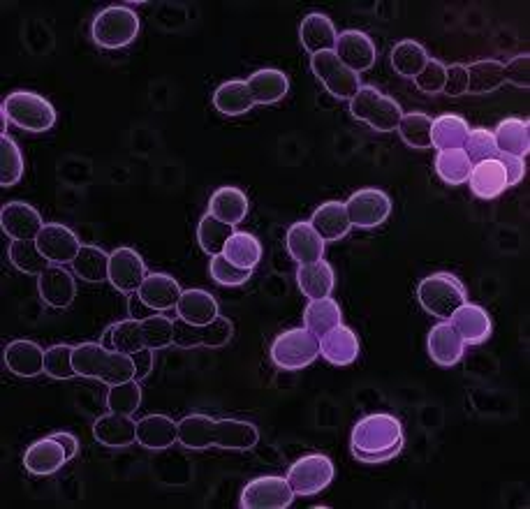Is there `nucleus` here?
I'll return each mask as SVG.
<instances>
[{"instance_id":"nucleus-59","label":"nucleus","mask_w":530,"mask_h":509,"mask_svg":"<svg viewBox=\"0 0 530 509\" xmlns=\"http://www.w3.org/2000/svg\"><path fill=\"white\" fill-rule=\"evenodd\" d=\"M51 438H54V440H58V442H61V445H63V449H65V452H68V459L72 461V459H75V456H77V452H79V440L75 438V435H72V433H68V431H58V433H54V435H51Z\"/></svg>"},{"instance_id":"nucleus-47","label":"nucleus","mask_w":530,"mask_h":509,"mask_svg":"<svg viewBox=\"0 0 530 509\" xmlns=\"http://www.w3.org/2000/svg\"><path fill=\"white\" fill-rule=\"evenodd\" d=\"M431 128L433 118L422 112H410L403 114L399 123V135L410 149H431Z\"/></svg>"},{"instance_id":"nucleus-54","label":"nucleus","mask_w":530,"mask_h":509,"mask_svg":"<svg viewBox=\"0 0 530 509\" xmlns=\"http://www.w3.org/2000/svg\"><path fill=\"white\" fill-rule=\"evenodd\" d=\"M445 79H447V65L443 61H438V58H429L424 70L415 77V86L426 95H436L443 93Z\"/></svg>"},{"instance_id":"nucleus-42","label":"nucleus","mask_w":530,"mask_h":509,"mask_svg":"<svg viewBox=\"0 0 530 509\" xmlns=\"http://www.w3.org/2000/svg\"><path fill=\"white\" fill-rule=\"evenodd\" d=\"M426 61H429V51H426L419 42L401 40L399 44H394L392 68L396 70V75L415 79L419 72L424 70Z\"/></svg>"},{"instance_id":"nucleus-50","label":"nucleus","mask_w":530,"mask_h":509,"mask_svg":"<svg viewBox=\"0 0 530 509\" xmlns=\"http://www.w3.org/2000/svg\"><path fill=\"white\" fill-rule=\"evenodd\" d=\"M72 354H75V345L68 343L51 345V348L44 352V373L54 380L75 378L77 371H75V361H72Z\"/></svg>"},{"instance_id":"nucleus-45","label":"nucleus","mask_w":530,"mask_h":509,"mask_svg":"<svg viewBox=\"0 0 530 509\" xmlns=\"http://www.w3.org/2000/svg\"><path fill=\"white\" fill-rule=\"evenodd\" d=\"M232 234L234 227L220 223L218 218L211 216V213H206V216L200 220V225H197V241H200V248L211 257L223 255V250Z\"/></svg>"},{"instance_id":"nucleus-26","label":"nucleus","mask_w":530,"mask_h":509,"mask_svg":"<svg viewBox=\"0 0 530 509\" xmlns=\"http://www.w3.org/2000/svg\"><path fill=\"white\" fill-rule=\"evenodd\" d=\"M44 352L38 343L33 341H12L7 343L3 352V361L7 371L17 378H38L44 373Z\"/></svg>"},{"instance_id":"nucleus-1","label":"nucleus","mask_w":530,"mask_h":509,"mask_svg":"<svg viewBox=\"0 0 530 509\" xmlns=\"http://www.w3.org/2000/svg\"><path fill=\"white\" fill-rule=\"evenodd\" d=\"M260 440V431L255 424L241 422V419H213L202 412L186 415L179 422V445L186 449L220 447V449H237L246 452L253 449Z\"/></svg>"},{"instance_id":"nucleus-25","label":"nucleus","mask_w":530,"mask_h":509,"mask_svg":"<svg viewBox=\"0 0 530 509\" xmlns=\"http://www.w3.org/2000/svg\"><path fill=\"white\" fill-rule=\"evenodd\" d=\"M287 253L294 262L299 264H313L325 260V241L322 236L313 230L311 223H294L285 236Z\"/></svg>"},{"instance_id":"nucleus-38","label":"nucleus","mask_w":530,"mask_h":509,"mask_svg":"<svg viewBox=\"0 0 530 509\" xmlns=\"http://www.w3.org/2000/svg\"><path fill=\"white\" fill-rule=\"evenodd\" d=\"M468 123L466 118L456 114H443L433 121L431 128V146H436L438 151H449V149H463L468 137Z\"/></svg>"},{"instance_id":"nucleus-17","label":"nucleus","mask_w":530,"mask_h":509,"mask_svg":"<svg viewBox=\"0 0 530 509\" xmlns=\"http://www.w3.org/2000/svg\"><path fill=\"white\" fill-rule=\"evenodd\" d=\"M38 292L44 304L63 311V308H68L77 297L75 276H72L63 264H49L38 276Z\"/></svg>"},{"instance_id":"nucleus-40","label":"nucleus","mask_w":530,"mask_h":509,"mask_svg":"<svg viewBox=\"0 0 530 509\" xmlns=\"http://www.w3.org/2000/svg\"><path fill=\"white\" fill-rule=\"evenodd\" d=\"M75 276L86 280V283H105L109 280V253L100 246H82L72 262Z\"/></svg>"},{"instance_id":"nucleus-13","label":"nucleus","mask_w":530,"mask_h":509,"mask_svg":"<svg viewBox=\"0 0 530 509\" xmlns=\"http://www.w3.org/2000/svg\"><path fill=\"white\" fill-rule=\"evenodd\" d=\"M294 491L287 477L267 475L248 482L241 491L244 509H285L294 503Z\"/></svg>"},{"instance_id":"nucleus-55","label":"nucleus","mask_w":530,"mask_h":509,"mask_svg":"<svg viewBox=\"0 0 530 509\" xmlns=\"http://www.w3.org/2000/svg\"><path fill=\"white\" fill-rule=\"evenodd\" d=\"M443 93H447L449 98H461V95L468 93V70L466 65L454 63L447 65V79Z\"/></svg>"},{"instance_id":"nucleus-15","label":"nucleus","mask_w":530,"mask_h":509,"mask_svg":"<svg viewBox=\"0 0 530 509\" xmlns=\"http://www.w3.org/2000/svg\"><path fill=\"white\" fill-rule=\"evenodd\" d=\"M0 227L12 241H35L42 232L44 220L35 206L26 202H7L0 209Z\"/></svg>"},{"instance_id":"nucleus-16","label":"nucleus","mask_w":530,"mask_h":509,"mask_svg":"<svg viewBox=\"0 0 530 509\" xmlns=\"http://www.w3.org/2000/svg\"><path fill=\"white\" fill-rule=\"evenodd\" d=\"M38 248L51 264H72L82 248L79 236L61 223H47L38 234Z\"/></svg>"},{"instance_id":"nucleus-49","label":"nucleus","mask_w":530,"mask_h":509,"mask_svg":"<svg viewBox=\"0 0 530 509\" xmlns=\"http://www.w3.org/2000/svg\"><path fill=\"white\" fill-rule=\"evenodd\" d=\"M142 405V387L137 380L121 382V385H112L107 394V408L109 412H119V415H135Z\"/></svg>"},{"instance_id":"nucleus-18","label":"nucleus","mask_w":530,"mask_h":509,"mask_svg":"<svg viewBox=\"0 0 530 509\" xmlns=\"http://www.w3.org/2000/svg\"><path fill=\"white\" fill-rule=\"evenodd\" d=\"M334 54L343 65H348L352 72L362 75V72L371 70L375 65V44L362 31H343L336 38Z\"/></svg>"},{"instance_id":"nucleus-29","label":"nucleus","mask_w":530,"mask_h":509,"mask_svg":"<svg viewBox=\"0 0 530 509\" xmlns=\"http://www.w3.org/2000/svg\"><path fill=\"white\" fill-rule=\"evenodd\" d=\"M137 442L153 452L172 447L179 442V424L167 415H146L137 422Z\"/></svg>"},{"instance_id":"nucleus-11","label":"nucleus","mask_w":530,"mask_h":509,"mask_svg":"<svg viewBox=\"0 0 530 509\" xmlns=\"http://www.w3.org/2000/svg\"><path fill=\"white\" fill-rule=\"evenodd\" d=\"M234 336V324L227 317L218 315L216 320L204 324V327H193L186 322H174V345L181 350H195V348H225Z\"/></svg>"},{"instance_id":"nucleus-3","label":"nucleus","mask_w":530,"mask_h":509,"mask_svg":"<svg viewBox=\"0 0 530 509\" xmlns=\"http://www.w3.org/2000/svg\"><path fill=\"white\" fill-rule=\"evenodd\" d=\"M72 361H75L77 375L88 380H100L107 385H121V382L135 380V361L130 354L107 350L100 343L75 345Z\"/></svg>"},{"instance_id":"nucleus-10","label":"nucleus","mask_w":530,"mask_h":509,"mask_svg":"<svg viewBox=\"0 0 530 509\" xmlns=\"http://www.w3.org/2000/svg\"><path fill=\"white\" fill-rule=\"evenodd\" d=\"M311 70L338 100H352L359 88H362L357 72H352L348 65L338 61L334 51H322V54L311 56Z\"/></svg>"},{"instance_id":"nucleus-58","label":"nucleus","mask_w":530,"mask_h":509,"mask_svg":"<svg viewBox=\"0 0 530 509\" xmlns=\"http://www.w3.org/2000/svg\"><path fill=\"white\" fill-rule=\"evenodd\" d=\"M153 352L156 350H139L132 354V361H135V380L137 382H144L146 378H149L151 371H153Z\"/></svg>"},{"instance_id":"nucleus-14","label":"nucleus","mask_w":530,"mask_h":509,"mask_svg":"<svg viewBox=\"0 0 530 509\" xmlns=\"http://www.w3.org/2000/svg\"><path fill=\"white\" fill-rule=\"evenodd\" d=\"M149 276L142 255L135 248H116L109 253V283L121 294H137Z\"/></svg>"},{"instance_id":"nucleus-32","label":"nucleus","mask_w":530,"mask_h":509,"mask_svg":"<svg viewBox=\"0 0 530 509\" xmlns=\"http://www.w3.org/2000/svg\"><path fill=\"white\" fill-rule=\"evenodd\" d=\"M176 315L181 322L204 327L218 317V301L206 290H183L179 304H176Z\"/></svg>"},{"instance_id":"nucleus-57","label":"nucleus","mask_w":530,"mask_h":509,"mask_svg":"<svg viewBox=\"0 0 530 509\" xmlns=\"http://www.w3.org/2000/svg\"><path fill=\"white\" fill-rule=\"evenodd\" d=\"M498 160L503 162L505 167V174H507V186H517V183L524 181L526 176V162L521 158H514V156H503V153H498Z\"/></svg>"},{"instance_id":"nucleus-34","label":"nucleus","mask_w":530,"mask_h":509,"mask_svg":"<svg viewBox=\"0 0 530 509\" xmlns=\"http://www.w3.org/2000/svg\"><path fill=\"white\" fill-rule=\"evenodd\" d=\"M311 227L322 236V241H338L345 239L352 230V223L345 211L343 202H325L313 211Z\"/></svg>"},{"instance_id":"nucleus-41","label":"nucleus","mask_w":530,"mask_h":509,"mask_svg":"<svg viewBox=\"0 0 530 509\" xmlns=\"http://www.w3.org/2000/svg\"><path fill=\"white\" fill-rule=\"evenodd\" d=\"M223 255L239 269H255L262 260V243L250 232H234Z\"/></svg>"},{"instance_id":"nucleus-5","label":"nucleus","mask_w":530,"mask_h":509,"mask_svg":"<svg viewBox=\"0 0 530 509\" xmlns=\"http://www.w3.org/2000/svg\"><path fill=\"white\" fill-rule=\"evenodd\" d=\"M139 17L128 5H109L95 14L91 35L102 49H123L137 40Z\"/></svg>"},{"instance_id":"nucleus-43","label":"nucleus","mask_w":530,"mask_h":509,"mask_svg":"<svg viewBox=\"0 0 530 509\" xmlns=\"http://www.w3.org/2000/svg\"><path fill=\"white\" fill-rule=\"evenodd\" d=\"M7 257H10L12 267L26 276H40L51 264L38 248V241H12L7 248Z\"/></svg>"},{"instance_id":"nucleus-30","label":"nucleus","mask_w":530,"mask_h":509,"mask_svg":"<svg viewBox=\"0 0 530 509\" xmlns=\"http://www.w3.org/2000/svg\"><path fill=\"white\" fill-rule=\"evenodd\" d=\"M248 88L255 105H276L290 93V79L276 68H262L248 77Z\"/></svg>"},{"instance_id":"nucleus-44","label":"nucleus","mask_w":530,"mask_h":509,"mask_svg":"<svg viewBox=\"0 0 530 509\" xmlns=\"http://www.w3.org/2000/svg\"><path fill=\"white\" fill-rule=\"evenodd\" d=\"M470 169H473V162H470L463 149L438 151L436 174L447 183V186H461V183H468Z\"/></svg>"},{"instance_id":"nucleus-36","label":"nucleus","mask_w":530,"mask_h":509,"mask_svg":"<svg viewBox=\"0 0 530 509\" xmlns=\"http://www.w3.org/2000/svg\"><path fill=\"white\" fill-rule=\"evenodd\" d=\"M213 107L225 116H241L255 107L253 95H250L248 81L230 79L223 81L213 93Z\"/></svg>"},{"instance_id":"nucleus-8","label":"nucleus","mask_w":530,"mask_h":509,"mask_svg":"<svg viewBox=\"0 0 530 509\" xmlns=\"http://www.w3.org/2000/svg\"><path fill=\"white\" fill-rule=\"evenodd\" d=\"M320 357V338L306 327L287 329L271 345V361L283 371H301Z\"/></svg>"},{"instance_id":"nucleus-37","label":"nucleus","mask_w":530,"mask_h":509,"mask_svg":"<svg viewBox=\"0 0 530 509\" xmlns=\"http://www.w3.org/2000/svg\"><path fill=\"white\" fill-rule=\"evenodd\" d=\"M338 324H343V311L338 306V301L331 297L325 299H313L308 301V306L304 308V327L322 338L329 334L331 329H336Z\"/></svg>"},{"instance_id":"nucleus-20","label":"nucleus","mask_w":530,"mask_h":509,"mask_svg":"<svg viewBox=\"0 0 530 509\" xmlns=\"http://www.w3.org/2000/svg\"><path fill=\"white\" fill-rule=\"evenodd\" d=\"M68 452L58 440L49 438L35 440L24 454V468L31 472L33 477H49L54 472L61 470L68 463Z\"/></svg>"},{"instance_id":"nucleus-51","label":"nucleus","mask_w":530,"mask_h":509,"mask_svg":"<svg viewBox=\"0 0 530 509\" xmlns=\"http://www.w3.org/2000/svg\"><path fill=\"white\" fill-rule=\"evenodd\" d=\"M112 343H114V352L130 354V357L135 352L144 350L142 320L128 317V320H121V322L112 324Z\"/></svg>"},{"instance_id":"nucleus-23","label":"nucleus","mask_w":530,"mask_h":509,"mask_svg":"<svg viewBox=\"0 0 530 509\" xmlns=\"http://www.w3.org/2000/svg\"><path fill=\"white\" fill-rule=\"evenodd\" d=\"M468 183H470V193H473L477 199H487V202L500 197L507 188H510L507 186L505 167L498 158L475 162L473 169H470Z\"/></svg>"},{"instance_id":"nucleus-21","label":"nucleus","mask_w":530,"mask_h":509,"mask_svg":"<svg viewBox=\"0 0 530 509\" xmlns=\"http://www.w3.org/2000/svg\"><path fill=\"white\" fill-rule=\"evenodd\" d=\"M181 285L176 283V278L167 276V274H149L146 280L139 287L137 297L142 304L149 308V311L163 313V311H172L179 304L181 299Z\"/></svg>"},{"instance_id":"nucleus-39","label":"nucleus","mask_w":530,"mask_h":509,"mask_svg":"<svg viewBox=\"0 0 530 509\" xmlns=\"http://www.w3.org/2000/svg\"><path fill=\"white\" fill-rule=\"evenodd\" d=\"M468 70V93L484 95L496 91L505 84V65L493 58H484V61H475L466 65Z\"/></svg>"},{"instance_id":"nucleus-4","label":"nucleus","mask_w":530,"mask_h":509,"mask_svg":"<svg viewBox=\"0 0 530 509\" xmlns=\"http://www.w3.org/2000/svg\"><path fill=\"white\" fill-rule=\"evenodd\" d=\"M417 301L426 313L440 320H449L459 308L466 304V287L454 274L436 271V274L419 280Z\"/></svg>"},{"instance_id":"nucleus-33","label":"nucleus","mask_w":530,"mask_h":509,"mask_svg":"<svg viewBox=\"0 0 530 509\" xmlns=\"http://www.w3.org/2000/svg\"><path fill=\"white\" fill-rule=\"evenodd\" d=\"M498 153L524 160L530 153V123L524 118H505L493 130Z\"/></svg>"},{"instance_id":"nucleus-31","label":"nucleus","mask_w":530,"mask_h":509,"mask_svg":"<svg viewBox=\"0 0 530 509\" xmlns=\"http://www.w3.org/2000/svg\"><path fill=\"white\" fill-rule=\"evenodd\" d=\"M248 209H250L248 195L244 193V190L232 188V186L218 188L209 199L211 216L218 218L220 223L232 225V227L244 223L246 216H248Z\"/></svg>"},{"instance_id":"nucleus-53","label":"nucleus","mask_w":530,"mask_h":509,"mask_svg":"<svg viewBox=\"0 0 530 509\" xmlns=\"http://www.w3.org/2000/svg\"><path fill=\"white\" fill-rule=\"evenodd\" d=\"M463 151H466V156L470 158L473 165L475 162H482V160L498 158V146H496V139H493V132L484 130V128H477V130L468 132L466 144H463Z\"/></svg>"},{"instance_id":"nucleus-35","label":"nucleus","mask_w":530,"mask_h":509,"mask_svg":"<svg viewBox=\"0 0 530 509\" xmlns=\"http://www.w3.org/2000/svg\"><path fill=\"white\" fill-rule=\"evenodd\" d=\"M297 283H299V290L304 292V297H308L311 301L325 299L331 292H334L336 274L327 260H320L313 264H301L297 271Z\"/></svg>"},{"instance_id":"nucleus-56","label":"nucleus","mask_w":530,"mask_h":509,"mask_svg":"<svg viewBox=\"0 0 530 509\" xmlns=\"http://www.w3.org/2000/svg\"><path fill=\"white\" fill-rule=\"evenodd\" d=\"M505 81H510V84L519 86V88L530 86V56L528 54L514 56L512 61L505 65Z\"/></svg>"},{"instance_id":"nucleus-9","label":"nucleus","mask_w":530,"mask_h":509,"mask_svg":"<svg viewBox=\"0 0 530 509\" xmlns=\"http://www.w3.org/2000/svg\"><path fill=\"white\" fill-rule=\"evenodd\" d=\"M334 463L325 454H308L301 456L297 463H292L287 472V482H290L294 496L311 498L318 496L327 489L334 479Z\"/></svg>"},{"instance_id":"nucleus-19","label":"nucleus","mask_w":530,"mask_h":509,"mask_svg":"<svg viewBox=\"0 0 530 509\" xmlns=\"http://www.w3.org/2000/svg\"><path fill=\"white\" fill-rule=\"evenodd\" d=\"M426 350H429L433 364H438L440 368H454L463 359L466 345H463L461 336L456 334V329L449 324V320H443L429 331Z\"/></svg>"},{"instance_id":"nucleus-46","label":"nucleus","mask_w":530,"mask_h":509,"mask_svg":"<svg viewBox=\"0 0 530 509\" xmlns=\"http://www.w3.org/2000/svg\"><path fill=\"white\" fill-rule=\"evenodd\" d=\"M21 176H24V156H21L17 142L3 132L0 135V186H17Z\"/></svg>"},{"instance_id":"nucleus-27","label":"nucleus","mask_w":530,"mask_h":509,"mask_svg":"<svg viewBox=\"0 0 530 509\" xmlns=\"http://www.w3.org/2000/svg\"><path fill=\"white\" fill-rule=\"evenodd\" d=\"M93 438L105 447H130L132 442H137V422L130 415L109 412L95 419Z\"/></svg>"},{"instance_id":"nucleus-7","label":"nucleus","mask_w":530,"mask_h":509,"mask_svg":"<svg viewBox=\"0 0 530 509\" xmlns=\"http://www.w3.org/2000/svg\"><path fill=\"white\" fill-rule=\"evenodd\" d=\"M350 114L357 121H364L378 132H394L399 128L403 109L394 98H389L375 86H364L359 88L355 98L350 100Z\"/></svg>"},{"instance_id":"nucleus-52","label":"nucleus","mask_w":530,"mask_h":509,"mask_svg":"<svg viewBox=\"0 0 530 509\" xmlns=\"http://www.w3.org/2000/svg\"><path fill=\"white\" fill-rule=\"evenodd\" d=\"M209 276L216 280L218 285L225 287H239L244 285L253 276V269H239L227 260L225 255H213L209 262Z\"/></svg>"},{"instance_id":"nucleus-12","label":"nucleus","mask_w":530,"mask_h":509,"mask_svg":"<svg viewBox=\"0 0 530 509\" xmlns=\"http://www.w3.org/2000/svg\"><path fill=\"white\" fill-rule=\"evenodd\" d=\"M345 211L352 227L359 230H373L380 227L392 213V199L385 190L378 188H362L357 193H352L348 202H345Z\"/></svg>"},{"instance_id":"nucleus-24","label":"nucleus","mask_w":530,"mask_h":509,"mask_svg":"<svg viewBox=\"0 0 530 509\" xmlns=\"http://www.w3.org/2000/svg\"><path fill=\"white\" fill-rule=\"evenodd\" d=\"M449 324L456 329V334L461 336L463 345H480L487 341L493 331V322L489 313L477 304H463L459 311L449 317Z\"/></svg>"},{"instance_id":"nucleus-2","label":"nucleus","mask_w":530,"mask_h":509,"mask_svg":"<svg viewBox=\"0 0 530 509\" xmlns=\"http://www.w3.org/2000/svg\"><path fill=\"white\" fill-rule=\"evenodd\" d=\"M403 426L394 415H368L350 435L352 456L359 463H387L403 449Z\"/></svg>"},{"instance_id":"nucleus-48","label":"nucleus","mask_w":530,"mask_h":509,"mask_svg":"<svg viewBox=\"0 0 530 509\" xmlns=\"http://www.w3.org/2000/svg\"><path fill=\"white\" fill-rule=\"evenodd\" d=\"M142 336L144 348L165 350L174 345V322L160 313L146 315L142 320Z\"/></svg>"},{"instance_id":"nucleus-28","label":"nucleus","mask_w":530,"mask_h":509,"mask_svg":"<svg viewBox=\"0 0 530 509\" xmlns=\"http://www.w3.org/2000/svg\"><path fill=\"white\" fill-rule=\"evenodd\" d=\"M336 38H338L336 26L327 14L311 12L308 17H304V21H301L299 40L311 56L322 54V51H334Z\"/></svg>"},{"instance_id":"nucleus-22","label":"nucleus","mask_w":530,"mask_h":509,"mask_svg":"<svg viewBox=\"0 0 530 509\" xmlns=\"http://www.w3.org/2000/svg\"><path fill=\"white\" fill-rule=\"evenodd\" d=\"M320 354L327 364L336 368L352 366L359 357V338L345 324H338L329 334L320 338Z\"/></svg>"},{"instance_id":"nucleus-60","label":"nucleus","mask_w":530,"mask_h":509,"mask_svg":"<svg viewBox=\"0 0 530 509\" xmlns=\"http://www.w3.org/2000/svg\"><path fill=\"white\" fill-rule=\"evenodd\" d=\"M102 348H107V350H114V343H112V327H109L105 331V336H102V341H100Z\"/></svg>"},{"instance_id":"nucleus-6","label":"nucleus","mask_w":530,"mask_h":509,"mask_svg":"<svg viewBox=\"0 0 530 509\" xmlns=\"http://www.w3.org/2000/svg\"><path fill=\"white\" fill-rule=\"evenodd\" d=\"M3 114L14 128L26 132H47L56 125V109L44 95L14 91L3 100Z\"/></svg>"}]
</instances>
